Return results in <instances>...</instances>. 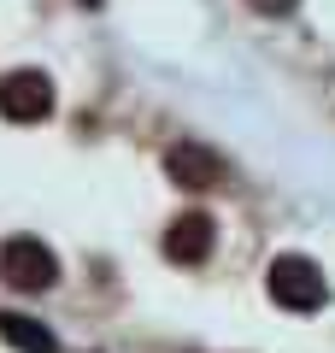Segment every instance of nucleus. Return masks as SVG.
Masks as SVG:
<instances>
[{
  "label": "nucleus",
  "mask_w": 335,
  "mask_h": 353,
  "mask_svg": "<svg viewBox=\"0 0 335 353\" xmlns=\"http://www.w3.org/2000/svg\"><path fill=\"white\" fill-rule=\"evenodd\" d=\"M247 6H253V12H271V18H283V12H294L300 0H247Z\"/></svg>",
  "instance_id": "obj_7"
},
{
  "label": "nucleus",
  "mask_w": 335,
  "mask_h": 353,
  "mask_svg": "<svg viewBox=\"0 0 335 353\" xmlns=\"http://www.w3.org/2000/svg\"><path fill=\"white\" fill-rule=\"evenodd\" d=\"M0 341L18 353H59V336L30 312H0Z\"/></svg>",
  "instance_id": "obj_6"
},
{
  "label": "nucleus",
  "mask_w": 335,
  "mask_h": 353,
  "mask_svg": "<svg viewBox=\"0 0 335 353\" xmlns=\"http://www.w3.org/2000/svg\"><path fill=\"white\" fill-rule=\"evenodd\" d=\"M265 289H271V301L288 306V312H318V306L329 301V283H323V271H318L312 259H300V253L271 259V271H265Z\"/></svg>",
  "instance_id": "obj_1"
},
{
  "label": "nucleus",
  "mask_w": 335,
  "mask_h": 353,
  "mask_svg": "<svg viewBox=\"0 0 335 353\" xmlns=\"http://www.w3.org/2000/svg\"><path fill=\"white\" fill-rule=\"evenodd\" d=\"M0 277L12 283V289H24V294H41V289H53V283H59V259H53L48 241L12 236L6 248H0Z\"/></svg>",
  "instance_id": "obj_2"
},
{
  "label": "nucleus",
  "mask_w": 335,
  "mask_h": 353,
  "mask_svg": "<svg viewBox=\"0 0 335 353\" xmlns=\"http://www.w3.org/2000/svg\"><path fill=\"white\" fill-rule=\"evenodd\" d=\"M165 171H171V183H188V189H212L223 176V159L212 148H200V141H183V148L165 153Z\"/></svg>",
  "instance_id": "obj_4"
},
{
  "label": "nucleus",
  "mask_w": 335,
  "mask_h": 353,
  "mask_svg": "<svg viewBox=\"0 0 335 353\" xmlns=\"http://www.w3.org/2000/svg\"><path fill=\"white\" fill-rule=\"evenodd\" d=\"M53 112V83L41 71H6L0 77V118L12 124H41Z\"/></svg>",
  "instance_id": "obj_3"
},
{
  "label": "nucleus",
  "mask_w": 335,
  "mask_h": 353,
  "mask_svg": "<svg viewBox=\"0 0 335 353\" xmlns=\"http://www.w3.org/2000/svg\"><path fill=\"white\" fill-rule=\"evenodd\" d=\"M165 253H171L176 265H200V259L212 253V218H206V212L171 218V230H165Z\"/></svg>",
  "instance_id": "obj_5"
}]
</instances>
